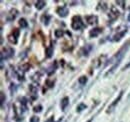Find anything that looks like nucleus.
<instances>
[{"instance_id": "7ed1b4c3", "label": "nucleus", "mask_w": 130, "mask_h": 122, "mask_svg": "<svg viewBox=\"0 0 130 122\" xmlns=\"http://www.w3.org/2000/svg\"><path fill=\"white\" fill-rule=\"evenodd\" d=\"M18 36H19V30L16 29V30H14L9 36H8V39H9V41L11 42V43H13V44H16L17 43V39H18Z\"/></svg>"}, {"instance_id": "a211bd4d", "label": "nucleus", "mask_w": 130, "mask_h": 122, "mask_svg": "<svg viewBox=\"0 0 130 122\" xmlns=\"http://www.w3.org/2000/svg\"><path fill=\"white\" fill-rule=\"evenodd\" d=\"M3 103H4V93L1 92V105L3 106Z\"/></svg>"}, {"instance_id": "f3484780", "label": "nucleus", "mask_w": 130, "mask_h": 122, "mask_svg": "<svg viewBox=\"0 0 130 122\" xmlns=\"http://www.w3.org/2000/svg\"><path fill=\"white\" fill-rule=\"evenodd\" d=\"M41 109H42V107L40 106V105H39V106L34 107V111H35V112H40V111H41Z\"/></svg>"}, {"instance_id": "6ab92c4d", "label": "nucleus", "mask_w": 130, "mask_h": 122, "mask_svg": "<svg viewBox=\"0 0 130 122\" xmlns=\"http://www.w3.org/2000/svg\"><path fill=\"white\" fill-rule=\"evenodd\" d=\"M46 122H54V119H53V117H50L48 120H46Z\"/></svg>"}, {"instance_id": "2eb2a0df", "label": "nucleus", "mask_w": 130, "mask_h": 122, "mask_svg": "<svg viewBox=\"0 0 130 122\" xmlns=\"http://www.w3.org/2000/svg\"><path fill=\"white\" fill-rule=\"evenodd\" d=\"M52 52H53V48L49 47L48 49H47V57H51L52 56Z\"/></svg>"}, {"instance_id": "ddd939ff", "label": "nucleus", "mask_w": 130, "mask_h": 122, "mask_svg": "<svg viewBox=\"0 0 130 122\" xmlns=\"http://www.w3.org/2000/svg\"><path fill=\"white\" fill-rule=\"evenodd\" d=\"M78 82L80 83V84H82V85H84L86 82H87V78L85 76H81L79 79H78Z\"/></svg>"}, {"instance_id": "4468645a", "label": "nucleus", "mask_w": 130, "mask_h": 122, "mask_svg": "<svg viewBox=\"0 0 130 122\" xmlns=\"http://www.w3.org/2000/svg\"><path fill=\"white\" fill-rule=\"evenodd\" d=\"M86 108V105L85 104H83V103H81V104H79L78 105V107H77V112H81L83 109H85Z\"/></svg>"}, {"instance_id": "dca6fc26", "label": "nucleus", "mask_w": 130, "mask_h": 122, "mask_svg": "<svg viewBox=\"0 0 130 122\" xmlns=\"http://www.w3.org/2000/svg\"><path fill=\"white\" fill-rule=\"evenodd\" d=\"M30 122H39V118L36 117V116H32L30 118Z\"/></svg>"}, {"instance_id": "f03ea898", "label": "nucleus", "mask_w": 130, "mask_h": 122, "mask_svg": "<svg viewBox=\"0 0 130 122\" xmlns=\"http://www.w3.org/2000/svg\"><path fill=\"white\" fill-rule=\"evenodd\" d=\"M13 54H14V50H13L12 48L7 47V48H5V49L2 51V53H1V60L3 61L4 58H5V59L9 58V57L13 56Z\"/></svg>"}, {"instance_id": "f257e3e1", "label": "nucleus", "mask_w": 130, "mask_h": 122, "mask_svg": "<svg viewBox=\"0 0 130 122\" xmlns=\"http://www.w3.org/2000/svg\"><path fill=\"white\" fill-rule=\"evenodd\" d=\"M71 26L74 30H81L82 28L84 27V23L82 21L81 17L80 16H74L72 18V23Z\"/></svg>"}, {"instance_id": "0eeeda50", "label": "nucleus", "mask_w": 130, "mask_h": 122, "mask_svg": "<svg viewBox=\"0 0 130 122\" xmlns=\"http://www.w3.org/2000/svg\"><path fill=\"white\" fill-rule=\"evenodd\" d=\"M68 104H69V98H68V97H64V98L61 100V103H60L61 109L64 111L65 109H66V107L68 106Z\"/></svg>"}, {"instance_id": "412c9836", "label": "nucleus", "mask_w": 130, "mask_h": 122, "mask_svg": "<svg viewBox=\"0 0 130 122\" xmlns=\"http://www.w3.org/2000/svg\"><path fill=\"white\" fill-rule=\"evenodd\" d=\"M87 122H91V120H89V121H87Z\"/></svg>"}, {"instance_id": "20e7f679", "label": "nucleus", "mask_w": 130, "mask_h": 122, "mask_svg": "<svg viewBox=\"0 0 130 122\" xmlns=\"http://www.w3.org/2000/svg\"><path fill=\"white\" fill-rule=\"evenodd\" d=\"M122 94H123V92H120V93H119V95H118V97H117V98L114 100L113 103H112L110 106L108 107V110H107V112H108V113H111V112L113 111V109L115 108V106H116V105L118 104V102L120 101V99H121V97H122Z\"/></svg>"}, {"instance_id": "f8f14e48", "label": "nucleus", "mask_w": 130, "mask_h": 122, "mask_svg": "<svg viewBox=\"0 0 130 122\" xmlns=\"http://www.w3.org/2000/svg\"><path fill=\"white\" fill-rule=\"evenodd\" d=\"M62 35H63V31L61 30V29H57V30H55V36H56L57 38L62 37Z\"/></svg>"}, {"instance_id": "aec40b11", "label": "nucleus", "mask_w": 130, "mask_h": 122, "mask_svg": "<svg viewBox=\"0 0 130 122\" xmlns=\"http://www.w3.org/2000/svg\"><path fill=\"white\" fill-rule=\"evenodd\" d=\"M128 21H130V13H129V16H128Z\"/></svg>"}, {"instance_id": "9d476101", "label": "nucleus", "mask_w": 130, "mask_h": 122, "mask_svg": "<svg viewBox=\"0 0 130 122\" xmlns=\"http://www.w3.org/2000/svg\"><path fill=\"white\" fill-rule=\"evenodd\" d=\"M19 25L22 27V28H26L27 26H28V23H27V21L25 20V19H20V21H19Z\"/></svg>"}, {"instance_id": "423d86ee", "label": "nucleus", "mask_w": 130, "mask_h": 122, "mask_svg": "<svg viewBox=\"0 0 130 122\" xmlns=\"http://www.w3.org/2000/svg\"><path fill=\"white\" fill-rule=\"evenodd\" d=\"M101 32H102V29H101V28H94V29H92V30L89 32V35H90L91 38H93V37H97Z\"/></svg>"}, {"instance_id": "1a4fd4ad", "label": "nucleus", "mask_w": 130, "mask_h": 122, "mask_svg": "<svg viewBox=\"0 0 130 122\" xmlns=\"http://www.w3.org/2000/svg\"><path fill=\"white\" fill-rule=\"evenodd\" d=\"M125 33H126V29H125V30H123L122 32H120L119 34H116V35H115V38H114V40H115V41H119V40L122 38V36H123Z\"/></svg>"}, {"instance_id": "6e6552de", "label": "nucleus", "mask_w": 130, "mask_h": 122, "mask_svg": "<svg viewBox=\"0 0 130 122\" xmlns=\"http://www.w3.org/2000/svg\"><path fill=\"white\" fill-rule=\"evenodd\" d=\"M45 5H46V2L45 1H42V0H40V1H37L36 2V8L38 9V10H41V9H43L44 7H45Z\"/></svg>"}, {"instance_id": "9b49d317", "label": "nucleus", "mask_w": 130, "mask_h": 122, "mask_svg": "<svg viewBox=\"0 0 130 122\" xmlns=\"http://www.w3.org/2000/svg\"><path fill=\"white\" fill-rule=\"evenodd\" d=\"M49 20H50V17H49L47 14H45V15L42 16V21H43V23H44L45 25H48Z\"/></svg>"}, {"instance_id": "39448f33", "label": "nucleus", "mask_w": 130, "mask_h": 122, "mask_svg": "<svg viewBox=\"0 0 130 122\" xmlns=\"http://www.w3.org/2000/svg\"><path fill=\"white\" fill-rule=\"evenodd\" d=\"M57 13H58V15L61 16V17H66V16L68 15L69 11H68V8L66 6H61V7H59L57 9Z\"/></svg>"}]
</instances>
